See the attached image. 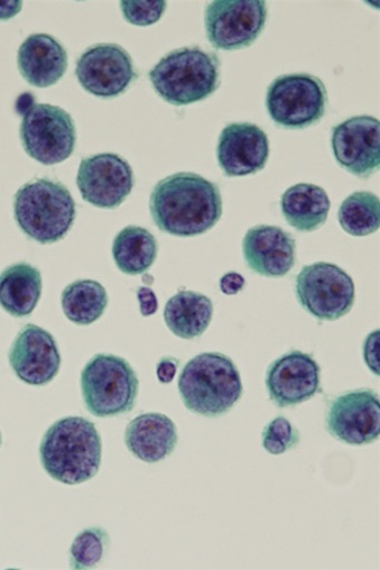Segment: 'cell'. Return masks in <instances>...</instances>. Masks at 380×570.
Returning <instances> with one entry per match:
<instances>
[{
  "instance_id": "obj_1",
  "label": "cell",
  "mask_w": 380,
  "mask_h": 570,
  "mask_svg": "<svg viewBox=\"0 0 380 570\" xmlns=\"http://www.w3.org/2000/svg\"><path fill=\"white\" fill-rule=\"evenodd\" d=\"M150 213L160 232L176 237L206 234L222 216V197L216 183L194 173H176L156 184Z\"/></svg>"
},
{
  "instance_id": "obj_2",
  "label": "cell",
  "mask_w": 380,
  "mask_h": 570,
  "mask_svg": "<svg viewBox=\"0 0 380 570\" xmlns=\"http://www.w3.org/2000/svg\"><path fill=\"white\" fill-rule=\"evenodd\" d=\"M45 472L52 480L76 485L95 478L100 468L101 440L92 422L85 417H65L55 422L40 445Z\"/></svg>"
},
{
  "instance_id": "obj_3",
  "label": "cell",
  "mask_w": 380,
  "mask_h": 570,
  "mask_svg": "<svg viewBox=\"0 0 380 570\" xmlns=\"http://www.w3.org/2000/svg\"><path fill=\"white\" fill-rule=\"evenodd\" d=\"M178 387L184 406L205 417L226 415L243 395L236 364L220 353L193 357L184 366Z\"/></svg>"
},
{
  "instance_id": "obj_4",
  "label": "cell",
  "mask_w": 380,
  "mask_h": 570,
  "mask_svg": "<svg viewBox=\"0 0 380 570\" xmlns=\"http://www.w3.org/2000/svg\"><path fill=\"white\" fill-rule=\"evenodd\" d=\"M221 62L216 53L194 46L166 53L148 72L157 96L175 107L198 104L220 87Z\"/></svg>"
},
{
  "instance_id": "obj_5",
  "label": "cell",
  "mask_w": 380,
  "mask_h": 570,
  "mask_svg": "<svg viewBox=\"0 0 380 570\" xmlns=\"http://www.w3.org/2000/svg\"><path fill=\"white\" fill-rule=\"evenodd\" d=\"M14 219L22 233L41 245L67 236L77 218L76 200L67 187L51 179H35L17 190Z\"/></svg>"
},
{
  "instance_id": "obj_6",
  "label": "cell",
  "mask_w": 380,
  "mask_h": 570,
  "mask_svg": "<svg viewBox=\"0 0 380 570\" xmlns=\"http://www.w3.org/2000/svg\"><path fill=\"white\" fill-rule=\"evenodd\" d=\"M81 393L96 417H116L131 412L138 395V376L125 358L97 354L81 372Z\"/></svg>"
},
{
  "instance_id": "obj_7",
  "label": "cell",
  "mask_w": 380,
  "mask_h": 570,
  "mask_svg": "<svg viewBox=\"0 0 380 570\" xmlns=\"http://www.w3.org/2000/svg\"><path fill=\"white\" fill-rule=\"evenodd\" d=\"M328 90L311 73H289L276 78L266 91V109L276 126L303 130L321 121L328 108Z\"/></svg>"
},
{
  "instance_id": "obj_8",
  "label": "cell",
  "mask_w": 380,
  "mask_h": 570,
  "mask_svg": "<svg viewBox=\"0 0 380 570\" xmlns=\"http://www.w3.org/2000/svg\"><path fill=\"white\" fill-rule=\"evenodd\" d=\"M295 294L300 305L320 321H337L355 303V284L335 264L314 263L296 275Z\"/></svg>"
},
{
  "instance_id": "obj_9",
  "label": "cell",
  "mask_w": 380,
  "mask_h": 570,
  "mask_svg": "<svg viewBox=\"0 0 380 570\" xmlns=\"http://www.w3.org/2000/svg\"><path fill=\"white\" fill-rule=\"evenodd\" d=\"M20 136L25 151L42 165L68 160L76 150L77 128L60 107L33 105L23 112Z\"/></svg>"
},
{
  "instance_id": "obj_10",
  "label": "cell",
  "mask_w": 380,
  "mask_h": 570,
  "mask_svg": "<svg viewBox=\"0 0 380 570\" xmlns=\"http://www.w3.org/2000/svg\"><path fill=\"white\" fill-rule=\"evenodd\" d=\"M267 8L261 0H218L206 8L207 39L217 50L249 48L264 30Z\"/></svg>"
},
{
  "instance_id": "obj_11",
  "label": "cell",
  "mask_w": 380,
  "mask_h": 570,
  "mask_svg": "<svg viewBox=\"0 0 380 570\" xmlns=\"http://www.w3.org/2000/svg\"><path fill=\"white\" fill-rule=\"evenodd\" d=\"M76 76L89 95L110 99L124 95L138 73L123 46L98 43L81 53Z\"/></svg>"
},
{
  "instance_id": "obj_12",
  "label": "cell",
  "mask_w": 380,
  "mask_h": 570,
  "mask_svg": "<svg viewBox=\"0 0 380 570\" xmlns=\"http://www.w3.org/2000/svg\"><path fill=\"white\" fill-rule=\"evenodd\" d=\"M82 199L104 209H116L135 186L131 165L117 154H97L81 160L77 177Z\"/></svg>"
},
{
  "instance_id": "obj_13",
  "label": "cell",
  "mask_w": 380,
  "mask_h": 570,
  "mask_svg": "<svg viewBox=\"0 0 380 570\" xmlns=\"http://www.w3.org/2000/svg\"><path fill=\"white\" fill-rule=\"evenodd\" d=\"M327 429L341 443L355 446L374 443L380 435L379 395L372 390L339 395L329 404Z\"/></svg>"
},
{
  "instance_id": "obj_14",
  "label": "cell",
  "mask_w": 380,
  "mask_h": 570,
  "mask_svg": "<svg viewBox=\"0 0 380 570\" xmlns=\"http://www.w3.org/2000/svg\"><path fill=\"white\" fill-rule=\"evenodd\" d=\"M333 156L341 168L361 179L380 165V124L372 116H357L332 128Z\"/></svg>"
},
{
  "instance_id": "obj_15",
  "label": "cell",
  "mask_w": 380,
  "mask_h": 570,
  "mask_svg": "<svg viewBox=\"0 0 380 570\" xmlns=\"http://www.w3.org/2000/svg\"><path fill=\"white\" fill-rule=\"evenodd\" d=\"M265 385L275 406H299L320 392L321 367L312 355L292 351L267 367Z\"/></svg>"
},
{
  "instance_id": "obj_16",
  "label": "cell",
  "mask_w": 380,
  "mask_h": 570,
  "mask_svg": "<svg viewBox=\"0 0 380 570\" xmlns=\"http://www.w3.org/2000/svg\"><path fill=\"white\" fill-rule=\"evenodd\" d=\"M9 364L18 380L41 387L59 374L61 355L48 331L27 325L18 333L9 351Z\"/></svg>"
},
{
  "instance_id": "obj_17",
  "label": "cell",
  "mask_w": 380,
  "mask_h": 570,
  "mask_svg": "<svg viewBox=\"0 0 380 570\" xmlns=\"http://www.w3.org/2000/svg\"><path fill=\"white\" fill-rule=\"evenodd\" d=\"M271 146L266 134L253 124H230L217 144V160L228 178L254 176L262 171Z\"/></svg>"
},
{
  "instance_id": "obj_18",
  "label": "cell",
  "mask_w": 380,
  "mask_h": 570,
  "mask_svg": "<svg viewBox=\"0 0 380 570\" xmlns=\"http://www.w3.org/2000/svg\"><path fill=\"white\" fill-rule=\"evenodd\" d=\"M243 252L249 268L266 278H283L295 264L294 238L276 226L250 228L244 237Z\"/></svg>"
},
{
  "instance_id": "obj_19",
  "label": "cell",
  "mask_w": 380,
  "mask_h": 570,
  "mask_svg": "<svg viewBox=\"0 0 380 570\" xmlns=\"http://www.w3.org/2000/svg\"><path fill=\"white\" fill-rule=\"evenodd\" d=\"M18 70L36 88H49L68 70V52L55 37L36 33L27 37L18 50Z\"/></svg>"
},
{
  "instance_id": "obj_20",
  "label": "cell",
  "mask_w": 380,
  "mask_h": 570,
  "mask_svg": "<svg viewBox=\"0 0 380 570\" xmlns=\"http://www.w3.org/2000/svg\"><path fill=\"white\" fill-rule=\"evenodd\" d=\"M125 443L140 461L159 463L173 454L178 444V430L163 413H144L127 425Z\"/></svg>"
},
{
  "instance_id": "obj_21",
  "label": "cell",
  "mask_w": 380,
  "mask_h": 570,
  "mask_svg": "<svg viewBox=\"0 0 380 570\" xmlns=\"http://www.w3.org/2000/svg\"><path fill=\"white\" fill-rule=\"evenodd\" d=\"M41 294V273L30 264H13L0 274V307L13 317H29Z\"/></svg>"
},
{
  "instance_id": "obj_22",
  "label": "cell",
  "mask_w": 380,
  "mask_h": 570,
  "mask_svg": "<svg viewBox=\"0 0 380 570\" xmlns=\"http://www.w3.org/2000/svg\"><path fill=\"white\" fill-rule=\"evenodd\" d=\"M281 207L290 226L301 233H312L327 224L331 202L327 190L300 183L284 193Z\"/></svg>"
},
{
  "instance_id": "obj_23",
  "label": "cell",
  "mask_w": 380,
  "mask_h": 570,
  "mask_svg": "<svg viewBox=\"0 0 380 570\" xmlns=\"http://www.w3.org/2000/svg\"><path fill=\"white\" fill-rule=\"evenodd\" d=\"M213 317V303L192 291L176 293L164 311L166 326L175 336L184 340L197 338L206 333Z\"/></svg>"
},
{
  "instance_id": "obj_24",
  "label": "cell",
  "mask_w": 380,
  "mask_h": 570,
  "mask_svg": "<svg viewBox=\"0 0 380 570\" xmlns=\"http://www.w3.org/2000/svg\"><path fill=\"white\" fill-rule=\"evenodd\" d=\"M159 245L146 228L128 226L114 242L113 254L117 268L127 275H143L154 265Z\"/></svg>"
},
{
  "instance_id": "obj_25",
  "label": "cell",
  "mask_w": 380,
  "mask_h": 570,
  "mask_svg": "<svg viewBox=\"0 0 380 570\" xmlns=\"http://www.w3.org/2000/svg\"><path fill=\"white\" fill-rule=\"evenodd\" d=\"M61 306L72 324L88 326L104 316L108 294L104 285L96 281H77L64 289Z\"/></svg>"
},
{
  "instance_id": "obj_26",
  "label": "cell",
  "mask_w": 380,
  "mask_h": 570,
  "mask_svg": "<svg viewBox=\"0 0 380 570\" xmlns=\"http://www.w3.org/2000/svg\"><path fill=\"white\" fill-rule=\"evenodd\" d=\"M338 217L342 229L349 235H372L380 227L379 198L370 191L352 193L342 202Z\"/></svg>"
},
{
  "instance_id": "obj_27",
  "label": "cell",
  "mask_w": 380,
  "mask_h": 570,
  "mask_svg": "<svg viewBox=\"0 0 380 570\" xmlns=\"http://www.w3.org/2000/svg\"><path fill=\"white\" fill-rule=\"evenodd\" d=\"M109 535L105 529L82 530L70 548V566L74 569L97 567L107 553Z\"/></svg>"
},
{
  "instance_id": "obj_28",
  "label": "cell",
  "mask_w": 380,
  "mask_h": 570,
  "mask_svg": "<svg viewBox=\"0 0 380 570\" xmlns=\"http://www.w3.org/2000/svg\"><path fill=\"white\" fill-rule=\"evenodd\" d=\"M300 432L283 416L274 419L263 431V448L269 454L281 455L299 446Z\"/></svg>"
},
{
  "instance_id": "obj_29",
  "label": "cell",
  "mask_w": 380,
  "mask_h": 570,
  "mask_svg": "<svg viewBox=\"0 0 380 570\" xmlns=\"http://www.w3.org/2000/svg\"><path fill=\"white\" fill-rule=\"evenodd\" d=\"M166 2H123L120 9L128 23L146 27L160 21Z\"/></svg>"
},
{
  "instance_id": "obj_30",
  "label": "cell",
  "mask_w": 380,
  "mask_h": 570,
  "mask_svg": "<svg viewBox=\"0 0 380 570\" xmlns=\"http://www.w3.org/2000/svg\"><path fill=\"white\" fill-rule=\"evenodd\" d=\"M379 336V330L373 331V333L366 338L363 347L364 362L369 370L372 371V373L376 375H379L380 373Z\"/></svg>"
},
{
  "instance_id": "obj_31",
  "label": "cell",
  "mask_w": 380,
  "mask_h": 570,
  "mask_svg": "<svg viewBox=\"0 0 380 570\" xmlns=\"http://www.w3.org/2000/svg\"><path fill=\"white\" fill-rule=\"evenodd\" d=\"M245 284L246 282L243 275L235 272H230L221 278L220 288L222 293L227 294V296H235V294L245 288Z\"/></svg>"
},
{
  "instance_id": "obj_32",
  "label": "cell",
  "mask_w": 380,
  "mask_h": 570,
  "mask_svg": "<svg viewBox=\"0 0 380 570\" xmlns=\"http://www.w3.org/2000/svg\"><path fill=\"white\" fill-rule=\"evenodd\" d=\"M137 298L140 302V311L144 317L153 316L159 308V303L155 296L154 291L143 287L137 291Z\"/></svg>"
},
{
  "instance_id": "obj_33",
  "label": "cell",
  "mask_w": 380,
  "mask_h": 570,
  "mask_svg": "<svg viewBox=\"0 0 380 570\" xmlns=\"http://www.w3.org/2000/svg\"><path fill=\"white\" fill-rule=\"evenodd\" d=\"M178 366L179 362L176 358L164 357L156 367L157 379L164 384L173 382Z\"/></svg>"
},
{
  "instance_id": "obj_34",
  "label": "cell",
  "mask_w": 380,
  "mask_h": 570,
  "mask_svg": "<svg viewBox=\"0 0 380 570\" xmlns=\"http://www.w3.org/2000/svg\"><path fill=\"white\" fill-rule=\"evenodd\" d=\"M22 2H0V20H11L21 12Z\"/></svg>"
},
{
  "instance_id": "obj_35",
  "label": "cell",
  "mask_w": 380,
  "mask_h": 570,
  "mask_svg": "<svg viewBox=\"0 0 380 570\" xmlns=\"http://www.w3.org/2000/svg\"><path fill=\"white\" fill-rule=\"evenodd\" d=\"M0 445H2V434H0Z\"/></svg>"
}]
</instances>
